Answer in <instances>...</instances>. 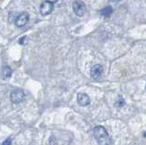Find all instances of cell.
<instances>
[{
    "mask_svg": "<svg viewBox=\"0 0 146 145\" xmlns=\"http://www.w3.org/2000/svg\"><path fill=\"white\" fill-rule=\"evenodd\" d=\"M93 135L99 145H111V137L103 126H96L93 129Z\"/></svg>",
    "mask_w": 146,
    "mask_h": 145,
    "instance_id": "obj_1",
    "label": "cell"
},
{
    "mask_svg": "<svg viewBox=\"0 0 146 145\" xmlns=\"http://www.w3.org/2000/svg\"><path fill=\"white\" fill-rule=\"evenodd\" d=\"M25 97H26V95H25L24 91H23L22 89H14L10 94L11 101L15 104H18V103L22 102L25 99Z\"/></svg>",
    "mask_w": 146,
    "mask_h": 145,
    "instance_id": "obj_2",
    "label": "cell"
},
{
    "mask_svg": "<svg viewBox=\"0 0 146 145\" xmlns=\"http://www.w3.org/2000/svg\"><path fill=\"white\" fill-rule=\"evenodd\" d=\"M73 11L78 17H82L86 12V6L85 4L81 1V0H75L73 2Z\"/></svg>",
    "mask_w": 146,
    "mask_h": 145,
    "instance_id": "obj_3",
    "label": "cell"
},
{
    "mask_svg": "<svg viewBox=\"0 0 146 145\" xmlns=\"http://www.w3.org/2000/svg\"><path fill=\"white\" fill-rule=\"evenodd\" d=\"M29 19V14H27V12H22L16 17L15 24L17 28H21V26H24L27 23Z\"/></svg>",
    "mask_w": 146,
    "mask_h": 145,
    "instance_id": "obj_4",
    "label": "cell"
},
{
    "mask_svg": "<svg viewBox=\"0 0 146 145\" xmlns=\"http://www.w3.org/2000/svg\"><path fill=\"white\" fill-rule=\"evenodd\" d=\"M53 9H54L53 3L48 2V1L43 2L40 6V13H41V15H43V16L49 15L50 13H52Z\"/></svg>",
    "mask_w": 146,
    "mask_h": 145,
    "instance_id": "obj_5",
    "label": "cell"
},
{
    "mask_svg": "<svg viewBox=\"0 0 146 145\" xmlns=\"http://www.w3.org/2000/svg\"><path fill=\"white\" fill-rule=\"evenodd\" d=\"M103 74V68L102 65H94L92 68H91L90 70V76L92 79H97L99 78H100V77L102 76Z\"/></svg>",
    "mask_w": 146,
    "mask_h": 145,
    "instance_id": "obj_6",
    "label": "cell"
},
{
    "mask_svg": "<svg viewBox=\"0 0 146 145\" xmlns=\"http://www.w3.org/2000/svg\"><path fill=\"white\" fill-rule=\"evenodd\" d=\"M77 99H78V103L80 104V106H87L89 105V104L90 103V99L89 97V95H87L86 93H79L77 96Z\"/></svg>",
    "mask_w": 146,
    "mask_h": 145,
    "instance_id": "obj_7",
    "label": "cell"
},
{
    "mask_svg": "<svg viewBox=\"0 0 146 145\" xmlns=\"http://www.w3.org/2000/svg\"><path fill=\"white\" fill-rule=\"evenodd\" d=\"M12 75V70L9 66H4L2 69V77L4 79H7Z\"/></svg>",
    "mask_w": 146,
    "mask_h": 145,
    "instance_id": "obj_8",
    "label": "cell"
},
{
    "mask_svg": "<svg viewBox=\"0 0 146 145\" xmlns=\"http://www.w3.org/2000/svg\"><path fill=\"white\" fill-rule=\"evenodd\" d=\"M112 12H113L112 7L111 6H109V7H104L103 9L100 11V14H102V16L104 17H109L112 14Z\"/></svg>",
    "mask_w": 146,
    "mask_h": 145,
    "instance_id": "obj_9",
    "label": "cell"
},
{
    "mask_svg": "<svg viewBox=\"0 0 146 145\" xmlns=\"http://www.w3.org/2000/svg\"><path fill=\"white\" fill-rule=\"evenodd\" d=\"M124 104H125V102H124V99H123V98H121V96H119L117 101L115 103V107L121 108V107H122L123 105H124Z\"/></svg>",
    "mask_w": 146,
    "mask_h": 145,
    "instance_id": "obj_10",
    "label": "cell"
},
{
    "mask_svg": "<svg viewBox=\"0 0 146 145\" xmlns=\"http://www.w3.org/2000/svg\"><path fill=\"white\" fill-rule=\"evenodd\" d=\"M12 143V138L8 137L6 140H4V142L2 143V145H11Z\"/></svg>",
    "mask_w": 146,
    "mask_h": 145,
    "instance_id": "obj_11",
    "label": "cell"
},
{
    "mask_svg": "<svg viewBox=\"0 0 146 145\" xmlns=\"http://www.w3.org/2000/svg\"><path fill=\"white\" fill-rule=\"evenodd\" d=\"M46 1H48V2H51V3H55V2H57L58 0H46Z\"/></svg>",
    "mask_w": 146,
    "mask_h": 145,
    "instance_id": "obj_12",
    "label": "cell"
},
{
    "mask_svg": "<svg viewBox=\"0 0 146 145\" xmlns=\"http://www.w3.org/2000/svg\"><path fill=\"white\" fill-rule=\"evenodd\" d=\"M111 2H113V3H117V2H119V1H121V0H110Z\"/></svg>",
    "mask_w": 146,
    "mask_h": 145,
    "instance_id": "obj_13",
    "label": "cell"
},
{
    "mask_svg": "<svg viewBox=\"0 0 146 145\" xmlns=\"http://www.w3.org/2000/svg\"><path fill=\"white\" fill-rule=\"evenodd\" d=\"M143 136H144V137H146V132H144V133H143Z\"/></svg>",
    "mask_w": 146,
    "mask_h": 145,
    "instance_id": "obj_14",
    "label": "cell"
}]
</instances>
